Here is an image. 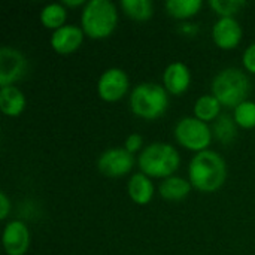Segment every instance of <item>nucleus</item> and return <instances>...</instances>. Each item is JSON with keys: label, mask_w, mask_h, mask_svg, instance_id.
Instances as JSON below:
<instances>
[{"label": "nucleus", "mask_w": 255, "mask_h": 255, "mask_svg": "<svg viewBox=\"0 0 255 255\" xmlns=\"http://www.w3.org/2000/svg\"><path fill=\"white\" fill-rule=\"evenodd\" d=\"M188 181L202 193L218 191L227 181L226 160L211 149L196 154L188 164Z\"/></svg>", "instance_id": "1"}, {"label": "nucleus", "mask_w": 255, "mask_h": 255, "mask_svg": "<svg viewBox=\"0 0 255 255\" xmlns=\"http://www.w3.org/2000/svg\"><path fill=\"white\" fill-rule=\"evenodd\" d=\"M191 85V72L181 61L170 63L163 72V87L172 96H182Z\"/></svg>", "instance_id": "13"}, {"label": "nucleus", "mask_w": 255, "mask_h": 255, "mask_svg": "<svg viewBox=\"0 0 255 255\" xmlns=\"http://www.w3.org/2000/svg\"><path fill=\"white\" fill-rule=\"evenodd\" d=\"M127 193L128 197L136 203V205H148L155 193L154 182L149 176L143 175L142 172L131 175V178L127 182Z\"/></svg>", "instance_id": "14"}, {"label": "nucleus", "mask_w": 255, "mask_h": 255, "mask_svg": "<svg viewBox=\"0 0 255 255\" xmlns=\"http://www.w3.org/2000/svg\"><path fill=\"white\" fill-rule=\"evenodd\" d=\"M25 105V96L18 87H0V111L6 117H19L24 112Z\"/></svg>", "instance_id": "15"}, {"label": "nucleus", "mask_w": 255, "mask_h": 255, "mask_svg": "<svg viewBox=\"0 0 255 255\" xmlns=\"http://www.w3.org/2000/svg\"><path fill=\"white\" fill-rule=\"evenodd\" d=\"M203 3L200 0H167L164 3V9L167 15H170L175 19H190L196 16Z\"/></svg>", "instance_id": "18"}, {"label": "nucleus", "mask_w": 255, "mask_h": 255, "mask_svg": "<svg viewBox=\"0 0 255 255\" xmlns=\"http://www.w3.org/2000/svg\"><path fill=\"white\" fill-rule=\"evenodd\" d=\"M1 244L6 255H25L30 247V232L24 221H9L1 233Z\"/></svg>", "instance_id": "10"}, {"label": "nucleus", "mask_w": 255, "mask_h": 255, "mask_svg": "<svg viewBox=\"0 0 255 255\" xmlns=\"http://www.w3.org/2000/svg\"><path fill=\"white\" fill-rule=\"evenodd\" d=\"M244 30L236 18H218L212 27L214 43L224 51L235 49L242 42Z\"/></svg>", "instance_id": "11"}, {"label": "nucleus", "mask_w": 255, "mask_h": 255, "mask_svg": "<svg viewBox=\"0 0 255 255\" xmlns=\"http://www.w3.org/2000/svg\"><path fill=\"white\" fill-rule=\"evenodd\" d=\"M179 31L184 34V36H188V37H194L197 33H199V27L197 24H191V22H184L181 24L179 27Z\"/></svg>", "instance_id": "27"}, {"label": "nucleus", "mask_w": 255, "mask_h": 255, "mask_svg": "<svg viewBox=\"0 0 255 255\" xmlns=\"http://www.w3.org/2000/svg\"><path fill=\"white\" fill-rule=\"evenodd\" d=\"M124 148L130 152V154H136V152H142L143 146V137L139 133H131L127 136L126 142H124Z\"/></svg>", "instance_id": "24"}, {"label": "nucleus", "mask_w": 255, "mask_h": 255, "mask_svg": "<svg viewBox=\"0 0 255 255\" xmlns=\"http://www.w3.org/2000/svg\"><path fill=\"white\" fill-rule=\"evenodd\" d=\"M134 157L126 148H109L97 160L99 172L106 178H121L131 172Z\"/></svg>", "instance_id": "9"}, {"label": "nucleus", "mask_w": 255, "mask_h": 255, "mask_svg": "<svg viewBox=\"0 0 255 255\" xmlns=\"http://www.w3.org/2000/svg\"><path fill=\"white\" fill-rule=\"evenodd\" d=\"M121 10L134 21H148L154 15V4L151 0H123Z\"/></svg>", "instance_id": "21"}, {"label": "nucleus", "mask_w": 255, "mask_h": 255, "mask_svg": "<svg viewBox=\"0 0 255 255\" xmlns=\"http://www.w3.org/2000/svg\"><path fill=\"white\" fill-rule=\"evenodd\" d=\"M10 212V200L4 191L0 193V220L4 221Z\"/></svg>", "instance_id": "26"}, {"label": "nucleus", "mask_w": 255, "mask_h": 255, "mask_svg": "<svg viewBox=\"0 0 255 255\" xmlns=\"http://www.w3.org/2000/svg\"><path fill=\"white\" fill-rule=\"evenodd\" d=\"M66 18H67V7L63 3H49L43 6L40 10L42 25L54 31L66 25Z\"/></svg>", "instance_id": "20"}, {"label": "nucleus", "mask_w": 255, "mask_h": 255, "mask_svg": "<svg viewBox=\"0 0 255 255\" xmlns=\"http://www.w3.org/2000/svg\"><path fill=\"white\" fill-rule=\"evenodd\" d=\"M130 88L128 75L120 67L106 69L97 82V94L103 102L115 103L121 100Z\"/></svg>", "instance_id": "7"}, {"label": "nucleus", "mask_w": 255, "mask_h": 255, "mask_svg": "<svg viewBox=\"0 0 255 255\" xmlns=\"http://www.w3.org/2000/svg\"><path fill=\"white\" fill-rule=\"evenodd\" d=\"M251 82L248 75L238 67L220 70L211 84V94L226 108H238L248 100Z\"/></svg>", "instance_id": "4"}, {"label": "nucleus", "mask_w": 255, "mask_h": 255, "mask_svg": "<svg viewBox=\"0 0 255 255\" xmlns=\"http://www.w3.org/2000/svg\"><path fill=\"white\" fill-rule=\"evenodd\" d=\"M223 105L212 94L200 96L194 103V117L203 123H214L221 115Z\"/></svg>", "instance_id": "17"}, {"label": "nucleus", "mask_w": 255, "mask_h": 255, "mask_svg": "<svg viewBox=\"0 0 255 255\" xmlns=\"http://www.w3.org/2000/svg\"><path fill=\"white\" fill-rule=\"evenodd\" d=\"M118 25V9L111 0H90L81 12V28L90 39H106Z\"/></svg>", "instance_id": "3"}, {"label": "nucleus", "mask_w": 255, "mask_h": 255, "mask_svg": "<svg viewBox=\"0 0 255 255\" xmlns=\"http://www.w3.org/2000/svg\"><path fill=\"white\" fill-rule=\"evenodd\" d=\"M173 136L182 148L196 154L206 151L214 139L212 128L196 117L181 118L173 128Z\"/></svg>", "instance_id": "6"}, {"label": "nucleus", "mask_w": 255, "mask_h": 255, "mask_svg": "<svg viewBox=\"0 0 255 255\" xmlns=\"http://www.w3.org/2000/svg\"><path fill=\"white\" fill-rule=\"evenodd\" d=\"M191 182L181 176H170L161 181L158 187L160 196L167 202H181L191 193Z\"/></svg>", "instance_id": "16"}, {"label": "nucleus", "mask_w": 255, "mask_h": 255, "mask_svg": "<svg viewBox=\"0 0 255 255\" xmlns=\"http://www.w3.org/2000/svg\"><path fill=\"white\" fill-rule=\"evenodd\" d=\"M242 63L247 72L251 75H255V42L247 46V49L242 54Z\"/></svg>", "instance_id": "25"}, {"label": "nucleus", "mask_w": 255, "mask_h": 255, "mask_svg": "<svg viewBox=\"0 0 255 255\" xmlns=\"http://www.w3.org/2000/svg\"><path fill=\"white\" fill-rule=\"evenodd\" d=\"M209 6L217 15H220V18H235V15L239 13L242 10V7L247 6V1H244V0H211Z\"/></svg>", "instance_id": "23"}, {"label": "nucleus", "mask_w": 255, "mask_h": 255, "mask_svg": "<svg viewBox=\"0 0 255 255\" xmlns=\"http://www.w3.org/2000/svg\"><path fill=\"white\" fill-rule=\"evenodd\" d=\"M233 118L238 124V127L251 130L255 128V102L245 100L238 108L233 109Z\"/></svg>", "instance_id": "22"}, {"label": "nucleus", "mask_w": 255, "mask_h": 255, "mask_svg": "<svg viewBox=\"0 0 255 255\" xmlns=\"http://www.w3.org/2000/svg\"><path fill=\"white\" fill-rule=\"evenodd\" d=\"M84 30L78 25L66 24L61 28L52 31L51 34V48L61 55H69L76 52L84 43Z\"/></svg>", "instance_id": "12"}, {"label": "nucleus", "mask_w": 255, "mask_h": 255, "mask_svg": "<svg viewBox=\"0 0 255 255\" xmlns=\"http://www.w3.org/2000/svg\"><path fill=\"white\" fill-rule=\"evenodd\" d=\"M25 55L12 46L0 48V87H10L21 81L27 73Z\"/></svg>", "instance_id": "8"}, {"label": "nucleus", "mask_w": 255, "mask_h": 255, "mask_svg": "<svg viewBox=\"0 0 255 255\" xmlns=\"http://www.w3.org/2000/svg\"><path fill=\"white\" fill-rule=\"evenodd\" d=\"M63 4H64L66 7H79V6L84 7V6L87 4V1H84V0H64Z\"/></svg>", "instance_id": "28"}, {"label": "nucleus", "mask_w": 255, "mask_h": 255, "mask_svg": "<svg viewBox=\"0 0 255 255\" xmlns=\"http://www.w3.org/2000/svg\"><path fill=\"white\" fill-rule=\"evenodd\" d=\"M212 134L214 137L223 143V145H230L236 136H238V124L233 117L229 114H221L212 124Z\"/></svg>", "instance_id": "19"}, {"label": "nucleus", "mask_w": 255, "mask_h": 255, "mask_svg": "<svg viewBox=\"0 0 255 255\" xmlns=\"http://www.w3.org/2000/svg\"><path fill=\"white\" fill-rule=\"evenodd\" d=\"M128 103L136 117L152 121L166 114L169 108V93L160 84L142 82L131 90Z\"/></svg>", "instance_id": "5"}, {"label": "nucleus", "mask_w": 255, "mask_h": 255, "mask_svg": "<svg viewBox=\"0 0 255 255\" xmlns=\"http://www.w3.org/2000/svg\"><path fill=\"white\" fill-rule=\"evenodd\" d=\"M179 166L181 155L178 149L166 142H154L146 145L137 157V167L149 178H170Z\"/></svg>", "instance_id": "2"}]
</instances>
